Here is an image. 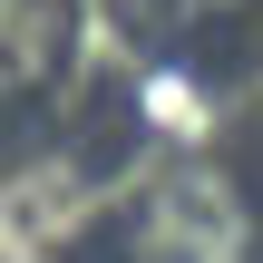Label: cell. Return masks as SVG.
<instances>
[{"mask_svg":"<svg viewBox=\"0 0 263 263\" xmlns=\"http://www.w3.org/2000/svg\"><path fill=\"white\" fill-rule=\"evenodd\" d=\"M117 263H254V205L224 166H176L117 234Z\"/></svg>","mask_w":263,"mask_h":263,"instance_id":"6da1fadb","label":"cell"},{"mask_svg":"<svg viewBox=\"0 0 263 263\" xmlns=\"http://www.w3.org/2000/svg\"><path fill=\"white\" fill-rule=\"evenodd\" d=\"M146 39H205V29H224L244 0H117Z\"/></svg>","mask_w":263,"mask_h":263,"instance_id":"3957f363","label":"cell"},{"mask_svg":"<svg viewBox=\"0 0 263 263\" xmlns=\"http://www.w3.org/2000/svg\"><path fill=\"white\" fill-rule=\"evenodd\" d=\"M59 59V10L49 0H0V98H29Z\"/></svg>","mask_w":263,"mask_h":263,"instance_id":"7a4b0ae2","label":"cell"}]
</instances>
